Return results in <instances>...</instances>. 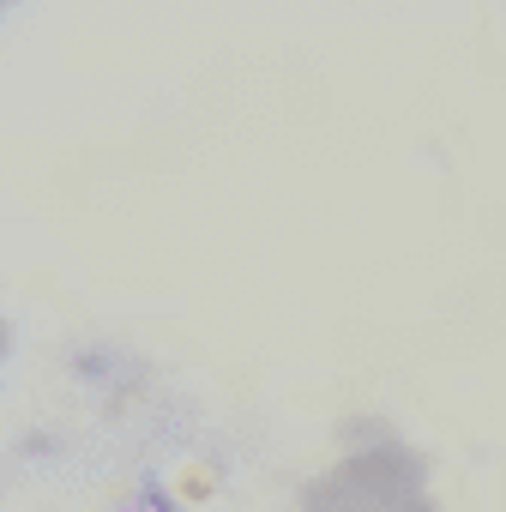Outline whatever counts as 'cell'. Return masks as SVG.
Listing matches in <instances>:
<instances>
[{
    "mask_svg": "<svg viewBox=\"0 0 506 512\" xmlns=\"http://www.w3.org/2000/svg\"><path fill=\"white\" fill-rule=\"evenodd\" d=\"M296 512H440L428 458L398 434H362L332 470L308 482Z\"/></svg>",
    "mask_w": 506,
    "mask_h": 512,
    "instance_id": "1",
    "label": "cell"
},
{
    "mask_svg": "<svg viewBox=\"0 0 506 512\" xmlns=\"http://www.w3.org/2000/svg\"><path fill=\"white\" fill-rule=\"evenodd\" d=\"M0 7H7V0H0Z\"/></svg>",
    "mask_w": 506,
    "mask_h": 512,
    "instance_id": "3",
    "label": "cell"
},
{
    "mask_svg": "<svg viewBox=\"0 0 506 512\" xmlns=\"http://www.w3.org/2000/svg\"><path fill=\"white\" fill-rule=\"evenodd\" d=\"M0 362H7V320H0Z\"/></svg>",
    "mask_w": 506,
    "mask_h": 512,
    "instance_id": "2",
    "label": "cell"
}]
</instances>
